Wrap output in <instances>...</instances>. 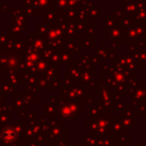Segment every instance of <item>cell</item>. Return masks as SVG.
<instances>
[{
  "label": "cell",
  "mask_w": 146,
  "mask_h": 146,
  "mask_svg": "<svg viewBox=\"0 0 146 146\" xmlns=\"http://www.w3.org/2000/svg\"><path fill=\"white\" fill-rule=\"evenodd\" d=\"M11 132H13V131H11L9 128H8V129H6V130L3 131V137H5L6 139H8V140H9V139H10V138H13V137H14V135H15V133H11Z\"/></svg>",
  "instance_id": "cell-1"
}]
</instances>
